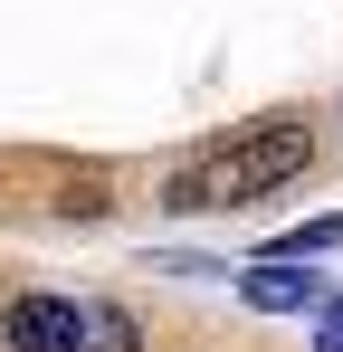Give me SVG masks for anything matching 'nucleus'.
<instances>
[{"label": "nucleus", "mask_w": 343, "mask_h": 352, "mask_svg": "<svg viewBox=\"0 0 343 352\" xmlns=\"http://www.w3.org/2000/svg\"><path fill=\"white\" fill-rule=\"evenodd\" d=\"M305 162H315V124L305 115H258V124H238V133H220V143H200V153L163 181V210H181V219L258 210V200H277Z\"/></svg>", "instance_id": "obj_1"}, {"label": "nucleus", "mask_w": 343, "mask_h": 352, "mask_svg": "<svg viewBox=\"0 0 343 352\" xmlns=\"http://www.w3.org/2000/svg\"><path fill=\"white\" fill-rule=\"evenodd\" d=\"M0 343L10 352H76V295H48V286L10 295L0 305Z\"/></svg>", "instance_id": "obj_2"}, {"label": "nucleus", "mask_w": 343, "mask_h": 352, "mask_svg": "<svg viewBox=\"0 0 343 352\" xmlns=\"http://www.w3.org/2000/svg\"><path fill=\"white\" fill-rule=\"evenodd\" d=\"M238 305L248 314H305V305H324V276H305V257H258L238 276Z\"/></svg>", "instance_id": "obj_3"}, {"label": "nucleus", "mask_w": 343, "mask_h": 352, "mask_svg": "<svg viewBox=\"0 0 343 352\" xmlns=\"http://www.w3.org/2000/svg\"><path fill=\"white\" fill-rule=\"evenodd\" d=\"M76 352H143V324H134L114 295H86V305H76Z\"/></svg>", "instance_id": "obj_4"}, {"label": "nucleus", "mask_w": 343, "mask_h": 352, "mask_svg": "<svg viewBox=\"0 0 343 352\" xmlns=\"http://www.w3.org/2000/svg\"><path fill=\"white\" fill-rule=\"evenodd\" d=\"M334 248H343V210H334V219H305V229H286L267 257H334Z\"/></svg>", "instance_id": "obj_5"}, {"label": "nucleus", "mask_w": 343, "mask_h": 352, "mask_svg": "<svg viewBox=\"0 0 343 352\" xmlns=\"http://www.w3.org/2000/svg\"><path fill=\"white\" fill-rule=\"evenodd\" d=\"M315 352H343V305H324V314H315Z\"/></svg>", "instance_id": "obj_6"}]
</instances>
